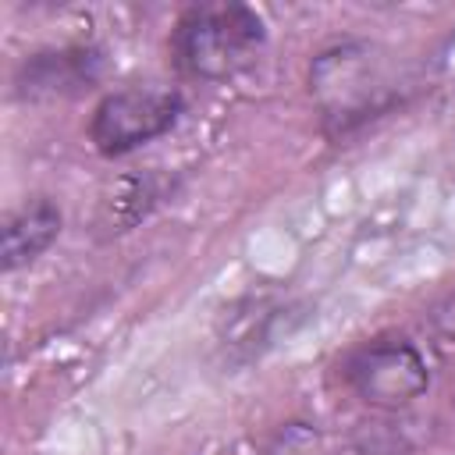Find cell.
Listing matches in <instances>:
<instances>
[{
    "label": "cell",
    "instance_id": "4",
    "mask_svg": "<svg viewBox=\"0 0 455 455\" xmlns=\"http://www.w3.org/2000/svg\"><path fill=\"white\" fill-rule=\"evenodd\" d=\"M341 377L352 395L373 409H402L430 387V370L405 338H377L352 348L341 363Z\"/></svg>",
    "mask_w": 455,
    "mask_h": 455
},
{
    "label": "cell",
    "instance_id": "1",
    "mask_svg": "<svg viewBox=\"0 0 455 455\" xmlns=\"http://www.w3.org/2000/svg\"><path fill=\"white\" fill-rule=\"evenodd\" d=\"M267 43L263 18L245 4L188 7L171 32V57L188 78L224 82L245 71Z\"/></svg>",
    "mask_w": 455,
    "mask_h": 455
},
{
    "label": "cell",
    "instance_id": "5",
    "mask_svg": "<svg viewBox=\"0 0 455 455\" xmlns=\"http://www.w3.org/2000/svg\"><path fill=\"white\" fill-rule=\"evenodd\" d=\"M103 75V53L96 46H60L39 50L21 60L14 75V92L21 100H53L89 89Z\"/></svg>",
    "mask_w": 455,
    "mask_h": 455
},
{
    "label": "cell",
    "instance_id": "8",
    "mask_svg": "<svg viewBox=\"0 0 455 455\" xmlns=\"http://www.w3.org/2000/svg\"><path fill=\"white\" fill-rule=\"evenodd\" d=\"M434 320H437V327H441L448 338H455V295H451V299L434 313Z\"/></svg>",
    "mask_w": 455,
    "mask_h": 455
},
{
    "label": "cell",
    "instance_id": "6",
    "mask_svg": "<svg viewBox=\"0 0 455 455\" xmlns=\"http://www.w3.org/2000/svg\"><path fill=\"white\" fill-rule=\"evenodd\" d=\"M60 235V210L50 199H28L18 210H11L4 217L0 228V256H4V270H21L32 259H39L53 238Z\"/></svg>",
    "mask_w": 455,
    "mask_h": 455
},
{
    "label": "cell",
    "instance_id": "2",
    "mask_svg": "<svg viewBox=\"0 0 455 455\" xmlns=\"http://www.w3.org/2000/svg\"><path fill=\"white\" fill-rule=\"evenodd\" d=\"M309 85L320 100L323 124L334 135H345L391 103V89L366 43H338L323 50L309 68Z\"/></svg>",
    "mask_w": 455,
    "mask_h": 455
},
{
    "label": "cell",
    "instance_id": "3",
    "mask_svg": "<svg viewBox=\"0 0 455 455\" xmlns=\"http://www.w3.org/2000/svg\"><path fill=\"white\" fill-rule=\"evenodd\" d=\"M185 110L178 89L164 85H128L107 92L89 117V142L103 156H124L139 146L167 135Z\"/></svg>",
    "mask_w": 455,
    "mask_h": 455
},
{
    "label": "cell",
    "instance_id": "7",
    "mask_svg": "<svg viewBox=\"0 0 455 455\" xmlns=\"http://www.w3.org/2000/svg\"><path fill=\"white\" fill-rule=\"evenodd\" d=\"M164 196V185L156 174H132L121 178L100 203V228L107 235L114 231H128L132 224H139Z\"/></svg>",
    "mask_w": 455,
    "mask_h": 455
}]
</instances>
